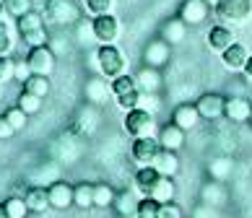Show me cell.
<instances>
[{"label":"cell","instance_id":"cell-1","mask_svg":"<svg viewBox=\"0 0 252 218\" xmlns=\"http://www.w3.org/2000/svg\"><path fill=\"white\" fill-rule=\"evenodd\" d=\"M16 29H18V36H21L29 47L47 44V26H44L42 13H36V11L24 13L21 18H16Z\"/></svg>","mask_w":252,"mask_h":218},{"label":"cell","instance_id":"cell-2","mask_svg":"<svg viewBox=\"0 0 252 218\" xmlns=\"http://www.w3.org/2000/svg\"><path fill=\"white\" fill-rule=\"evenodd\" d=\"M96 65L104 78H117V75L127 73V58L117 44H101L96 50Z\"/></svg>","mask_w":252,"mask_h":218},{"label":"cell","instance_id":"cell-3","mask_svg":"<svg viewBox=\"0 0 252 218\" xmlns=\"http://www.w3.org/2000/svg\"><path fill=\"white\" fill-rule=\"evenodd\" d=\"M213 13H216L221 24H229V26L245 24L252 16V0H219Z\"/></svg>","mask_w":252,"mask_h":218},{"label":"cell","instance_id":"cell-4","mask_svg":"<svg viewBox=\"0 0 252 218\" xmlns=\"http://www.w3.org/2000/svg\"><path fill=\"white\" fill-rule=\"evenodd\" d=\"M44 18L55 26H68L81 18V11L73 0H44Z\"/></svg>","mask_w":252,"mask_h":218},{"label":"cell","instance_id":"cell-5","mask_svg":"<svg viewBox=\"0 0 252 218\" xmlns=\"http://www.w3.org/2000/svg\"><path fill=\"white\" fill-rule=\"evenodd\" d=\"M125 130H127V135H133V138L154 135V130H156L154 112L151 109H141V107L130 109L125 115Z\"/></svg>","mask_w":252,"mask_h":218},{"label":"cell","instance_id":"cell-6","mask_svg":"<svg viewBox=\"0 0 252 218\" xmlns=\"http://www.w3.org/2000/svg\"><path fill=\"white\" fill-rule=\"evenodd\" d=\"M91 34L99 44H115L120 39V21L117 16L112 13H101V16H94L91 21Z\"/></svg>","mask_w":252,"mask_h":218},{"label":"cell","instance_id":"cell-7","mask_svg":"<svg viewBox=\"0 0 252 218\" xmlns=\"http://www.w3.org/2000/svg\"><path fill=\"white\" fill-rule=\"evenodd\" d=\"M158 140L154 135H143V138H133V146H130V156L138 166H148L154 164V158L158 154Z\"/></svg>","mask_w":252,"mask_h":218},{"label":"cell","instance_id":"cell-8","mask_svg":"<svg viewBox=\"0 0 252 218\" xmlns=\"http://www.w3.org/2000/svg\"><path fill=\"white\" fill-rule=\"evenodd\" d=\"M26 62H29L32 73L50 75V73L55 70V52H52V47H47V44L32 47L29 55H26Z\"/></svg>","mask_w":252,"mask_h":218},{"label":"cell","instance_id":"cell-9","mask_svg":"<svg viewBox=\"0 0 252 218\" xmlns=\"http://www.w3.org/2000/svg\"><path fill=\"white\" fill-rule=\"evenodd\" d=\"M223 104H226V96H221V93H203V96L195 101V107H198L203 120L213 122V120L223 117Z\"/></svg>","mask_w":252,"mask_h":218},{"label":"cell","instance_id":"cell-10","mask_svg":"<svg viewBox=\"0 0 252 218\" xmlns=\"http://www.w3.org/2000/svg\"><path fill=\"white\" fill-rule=\"evenodd\" d=\"M208 11H211V5L205 0H185L180 5V18L188 26H198L208 18Z\"/></svg>","mask_w":252,"mask_h":218},{"label":"cell","instance_id":"cell-11","mask_svg":"<svg viewBox=\"0 0 252 218\" xmlns=\"http://www.w3.org/2000/svg\"><path fill=\"white\" fill-rule=\"evenodd\" d=\"M223 117L231 122H250L252 117V104L245 96H229L223 104Z\"/></svg>","mask_w":252,"mask_h":218},{"label":"cell","instance_id":"cell-12","mask_svg":"<svg viewBox=\"0 0 252 218\" xmlns=\"http://www.w3.org/2000/svg\"><path fill=\"white\" fill-rule=\"evenodd\" d=\"M234 29H231L229 24H216L213 29L208 31V47L213 52H223V50H229V44H234Z\"/></svg>","mask_w":252,"mask_h":218},{"label":"cell","instance_id":"cell-13","mask_svg":"<svg viewBox=\"0 0 252 218\" xmlns=\"http://www.w3.org/2000/svg\"><path fill=\"white\" fill-rule=\"evenodd\" d=\"M200 120H203V117H200V112H198V107H195V104H180V107L172 112V122H174L177 127H182L185 132L192 130Z\"/></svg>","mask_w":252,"mask_h":218},{"label":"cell","instance_id":"cell-14","mask_svg":"<svg viewBox=\"0 0 252 218\" xmlns=\"http://www.w3.org/2000/svg\"><path fill=\"white\" fill-rule=\"evenodd\" d=\"M158 146L166 148V151H180L185 146V130L182 127H177L174 122H169V125H164L161 130H158Z\"/></svg>","mask_w":252,"mask_h":218},{"label":"cell","instance_id":"cell-15","mask_svg":"<svg viewBox=\"0 0 252 218\" xmlns=\"http://www.w3.org/2000/svg\"><path fill=\"white\" fill-rule=\"evenodd\" d=\"M151 166L156 169L158 174H164V177H174L177 172H180V156H177V151L158 148V154H156Z\"/></svg>","mask_w":252,"mask_h":218},{"label":"cell","instance_id":"cell-16","mask_svg":"<svg viewBox=\"0 0 252 218\" xmlns=\"http://www.w3.org/2000/svg\"><path fill=\"white\" fill-rule=\"evenodd\" d=\"M47 189H50V208H55V211H65V208L73 205V187L68 182H55Z\"/></svg>","mask_w":252,"mask_h":218},{"label":"cell","instance_id":"cell-17","mask_svg":"<svg viewBox=\"0 0 252 218\" xmlns=\"http://www.w3.org/2000/svg\"><path fill=\"white\" fill-rule=\"evenodd\" d=\"M247 58H250V52H247V47L242 42L229 44V50L221 52V60H223V65H226L229 70H242L245 62H247Z\"/></svg>","mask_w":252,"mask_h":218},{"label":"cell","instance_id":"cell-18","mask_svg":"<svg viewBox=\"0 0 252 218\" xmlns=\"http://www.w3.org/2000/svg\"><path fill=\"white\" fill-rule=\"evenodd\" d=\"M26 205H29V211L34 213H44L50 208V189L47 187H29L24 195Z\"/></svg>","mask_w":252,"mask_h":218},{"label":"cell","instance_id":"cell-19","mask_svg":"<svg viewBox=\"0 0 252 218\" xmlns=\"http://www.w3.org/2000/svg\"><path fill=\"white\" fill-rule=\"evenodd\" d=\"M185 34H188V24L177 16V18H172V21L164 24V36H161V39L166 44H180L185 39Z\"/></svg>","mask_w":252,"mask_h":218},{"label":"cell","instance_id":"cell-20","mask_svg":"<svg viewBox=\"0 0 252 218\" xmlns=\"http://www.w3.org/2000/svg\"><path fill=\"white\" fill-rule=\"evenodd\" d=\"M158 177H161V174H158L151 164H148V166H141V169L135 172V187L141 189L143 195H148V192H151V187L158 182Z\"/></svg>","mask_w":252,"mask_h":218},{"label":"cell","instance_id":"cell-21","mask_svg":"<svg viewBox=\"0 0 252 218\" xmlns=\"http://www.w3.org/2000/svg\"><path fill=\"white\" fill-rule=\"evenodd\" d=\"M73 205H78L81 211H86V208H94V185L81 182V185L73 187Z\"/></svg>","mask_w":252,"mask_h":218},{"label":"cell","instance_id":"cell-22","mask_svg":"<svg viewBox=\"0 0 252 218\" xmlns=\"http://www.w3.org/2000/svg\"><path fill=\"white\" fill-rule=\"evenodd\" d=\"M24 91H29V93H34V96L44 99L50 93V78L47 75H39V73H32L29 78L24 81Z\"/></svg>","mask_w":252,"mask_h":218},{"label":"cell","instance_id":"cell-23","mask_svg":"<svg viewBox=\"0 0 252 218\" xmlns=\"http://www.w3.org/2000/svg\"><path fill=\"white\" fill-rule=\"evenodd\" d=\"M109 91H112V96L117 99V96H125V93H133V91H141V89H138V81L133 75L123 73V75H117V78H112Z\"/></svg>","mask_w":252,"mask_h":218},{"label":"cell","instance_id":"cell-24","mask_svg":"<svg viewBox=\"0 0 252 218\" xmlns=\"http://www.w3.org/2000/svg\"><path fill=\"white\" fill-rule=\"evenodd\" d=\"M166 58H169V44H166L164 39H156L146 50V62L151 65V68H158L161 62H166Z\"/></svg>","mask_w":252,"mask_h":218},{"label":"cell","instance_id":"cell-25","mask_svg":"<svg viewBox=\"0 0 252 218\" xmlns=\"http://www.w3.org/2000/svg\"><path fill=\"white\" fill-rule=\"evenodd\" d=\"M172 195H174V182H172V177H158V182L151 187V192H148V197H154V200L158 203H166V200H172Z\"/></svg>","mask_w":252,"mask_h":218},{"label":"cell","instance_id":"cell-26","mask_svg":"<svg viewBox=\"0 0 252 218\" xmlns=\"http://www.w3.org/2000/svg\"><path fill=\"white\" fill-rule=\"evenodd\" d=\"M115 197H117V192L107 182L94 185V208H109V205H115Z\"/></svg>","mask_w":252,"mask_h":218},{"label":"cell","instance_id":"cell-27","mask_svg":"<svg viewBox=\"0 0 252 218\" xmlns=\"http://www.w3.org/2000/svg\"><path fill=\"white\" fill-rule=\"evenodd\" d=\"M161 216V203L154 200V197H141L138 200V208H135V218H158Z\"/></svg>","mask_w":252,"mask_h":218},{"label":"cell","instance_id":"cell-28","mask_svg":"<svg viewBox=\"0 0 252 218\" xmlns=\"http://www.w3.org/2000/svg\"><path fill=\"white\" fill-rule=\"evenodd\" d=\"M3 205H5V211H8V218H26V216H29V205H26L24 195L8 197Z\"/></svg>","mask_w":252,"mask_h":218},{"label":"cell","instance_id":"cell-29","mask_svg":"<svg viewBox=\"0 0 252 218\" xmlns=\"http://www.w3.org/2000/svg\"><path fill=\"white\" fill-rule=\"evenodd\" d=\"M3 8H5V13H8V16L21 18L24 13L34 11V3H32V0H3Z\"/></svg>","mask_w":252,"mask_h":218},{"label":"cell","instance_id":"cell-30","mask_svg":"<svg viewBox=\"0 0 252 218\" xmlns=\"http://www.w3.org/2000/svg\"><path fill=\"white\" fill-rule=\"evenodd\" d=\"M115 208H117V213L120 216H127V213H135V208H138V200L133 197V192H117L115 197Z\"/></svg>","mask_w":252,"mask_h":218},{"label":"cell","instance_id":"cell-31","mask_svg":"<svg viewBox=\"0 0 252 218\" xmlns=\"http://www.w3.org/2000/svg\"><path fill=\"white\" fill-rule=\"evenodd\" d=\"M94 125H96V115H94V109H81V115H78V120H76V130L81 132V135H89L91 130H94Z\"/></svg>","mask_w":252,"mask_h":218},{"label":"cell","instance_id":"cell-32","mask_svg":"<svg viewBox=\"0 0 252 218\" xmlns=\"http://www.w3.org/2000/svg\"><path fill=\"white\" fill-rule=\"evenodd\" d=\"M18 107L32 117V115H36V112L42 109V99L34 96V93H29V91H21V96H18Z\"/></svg>","mask_w":252,"mask_h":218},{"label":"cell","instance_id":"cell-33","mask_svg":"<svg viewBox=\"0 0 252 218\" xmlns=\"http://www.w3.org/2000/svg\"><path fill=\"white\" fill-rule=\"evenodd\" d=\"M5 120L11 122V125L16 127V132H18V130H24V125H26V120H29V115H26V112L16 104V107H8V109H5Z\"/></svg>","mask_w":252,"mask_h":218},{"label":"cell","instance_id":"cell-34","mask_svg":"<svg viewBox=\"0 0 252 218\" xmlns=\"http://www.w3.org/2000/svg\"><path fill=\"white\" fill-rule=\"evenodd\" d=\"M138 89L141 86H146V91H156V86H158V73H156V68H143V73L138 75Z\"/></svg>","mask_w":252,"mask_h":218},{"label":"cell","instance_id":"cell-35","mask_svg":"<svg viewBox=\"0 0 252 218\" xmlns=\"http://www.w3.org/2000/svg\"><path fill=\"white\" fill-rule=\"evenodd\" d=\"M13 50V34H11V26H8L3 18H0V55H11Z\"/></svg>","mask_w":252,"mask_h":218},{"label":"cell","instance_id":"cell-36","mask_svg":"<svg viewBox=\"0 0 252 218\" xmlns=\"http://www.w3.org/2000/svg\"><path fill=\"white\" fill-rule=\"evenodd\" d=\"M115 0H86V11L89 16H101V13H112Z\"/></svg>","mask_w":252,"mask_h":218},{"label":"cell","instance_id":"cell-37","mask_svg":"<svg viewBox=\"0 0 252 218\" xmlns=\"http://www.w3.org/2000/svg\"><path fill=\"white\" fill-rule=\"evenodd\" d=\"M16 78V62L8 55H0V83Z\"/></svg>","mask_w":252,"mask_h":218},{"label":"cell","instance_id":"cell-38","mask_svg":"<svg viewBox=\"0 0 252 218\" xmlns=\"http://www.w3.org/2000/svg\"><path fill=\"white\" fill-rule=\"evenodd\" d=\"M115 101H117V107H120V109L130 112V109H135V107H138V101H141V91H133V93H125V96H117Z\"/></svg>","mask_w":252,"mask_h":218},{"label":"cell","instance_id":"cell-39","mask_svg":"<svg viewBox=\"0 0 252 218\" xmlns=\"http://www.w3.org/2000/svg\"><path fill=\"white\" fill-rule=\"evenodd\" d=\"M158 218H182V208L174 200H166V203H161V216Z\"/></svg>","mask_w":252,"mask_h":218},{"label":"cell","instance_id":"cell-40","mask_svg":"<svg viewBox=\"0 0 252 218\" xmlns=\"http://www.w3.org/2000/svg\"><path fill=\"white\" fill-rule=\"evenodd\" d=\"M13 132H16V127L11 125V122L5 120V115L0 117V140H8V138H13Z\"/></svg>","mask_w":252,"mask_h":218},{"label":"cell","instance_id":"cell-41","mask_svg":"<svg viewBox=\"0 0 252 218\" xmlns=\"http://www.w3.org/2000/svg\"><path fill=\"white\" fill-rule=\"evenodd\" d=\"M29 75H32V68H29V62H26V60H21V62H16V78L18 81H26V78H29Z\"/></svg>","mask_w":252,"mask_h":218},{"label":"cell","instance_id":"cell-42","mask_svg":"<svg viewBox=\"0 0 252 218\" xmlns=\"http://www.w3.org/2000/svg\"><path fill=\"white\" fill-rule=\"evenodd\" d=\"M242 73H245L247 78L252 81V55H250V58H247V62H245V68H242Z\"/></svg>","mask_w":252,"mask_h":218},{"label":"cell","instance_id":"cell-43","mask_svg":"<svg viewBox=\"0 0 252 218\" xmlns=\"http://www.w3.org/2000/svg\"><path fill=\"white\" fill-rule=\"evenodd\" d=\"M0 218H8V211H5V205H0Z\"/></svg>","mask_w":252,"mask_h":218},{"label":"cell","instance_id":"cell-44","mask_svg":"<svg viewBox=\"0 0 252 218\" xmlns=\"http://www.w3.org/2000/svg\"><path fill=\"white\" fill-rule=\"evenodd\" d=\"M205 3H208L211 8H216V5H219V0H205Z\"/></svg>","mask_w":252,"mask_h":218},{"label":"cell","instance_id":"cell-45","mask_svg":"<svg viewBox=\"0 0 252 218\" xmlns=\"http://www.w3.org/2000/svg\"><path fill=\"white\" fill-rule=\"evenodd\" d=\"M5 16V8H3V0H0V18Z\"/></svg>","mask_w":252,"mask_h":218},{"label":"cell","instance_id":"cell-46","mask_svg":"<svg viewBox=\"0 0 252 218\" xmlns=\"http://www.w3.org/2000/svg\"><path fill=\"white\" fill-rule=\"evenodd\" d=\"M250 125H252V117H250Z\"/></svg>","mask_w":252,"mask_h":218}]
</instances>
